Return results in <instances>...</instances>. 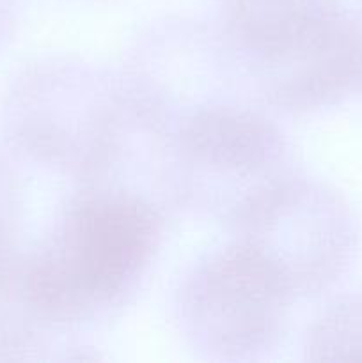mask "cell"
I'll use <instances>...</instances> for the list:
<instances>
[{
  "label": "cell",
  "mask_w": 362,
  "mask_h": 363,
  "mask_svg": "<svg viewBox=\"0 0 362 363\" xmlns=\"http://www.w3.org/2000/svg\"><path fill=\"white\" fill-rule=\"evenodd\" d=\"M241 243L258 252L291 293H316L336 282L357 248V222L341 195L287 177L240 223Z\"/></svg>",
  "instance_id": "5"
},
{
  "label": "cell",
  "mask_w": 362,
  "mask_h": 363,
  "mask_svg": "<svg viewBox=\"0 0 362 363\" xmlns=\"http://www.w3.org/2000/svg\"><path fill=\"white\" fill-rule=\"evenodd\" d=\"M287 177L283 135L252 110L204 106L170 137V194L234 225Z\"/></svg>",
  "instance_id": "2"
},
{
  "label": "cell",
  "mask_w": 362,
  "mask_h": 363,
  "mask_svg": "<svg viewBox=\"0 0 362 363\" xmlns=\"http://www.w3.org/2000/svg\"><path fill=\"white\" fill-rule=\"evenodd\" d=\"M20 220V191L9 167L0 160V255L13 252V240Z\"/></svg>",
  "instance_id": "10"
},
{
  "label": "cell",
  "mask_w": 362,
  "mask_h": 363,
  "mask_svg": "<svg viewBox=\"0 0 362 363\" xmlns=\"http://www.w3.org/2000/svg\"><path fill=\"white\" fill-rule=\"evenodd\" d=\"M293 293L256 250L238 241L194 269L181 291V325L206 357L248 360L283 332Z\"/></svg>",
  "instance_id": "4"
},
{
  "label": "cell",
  "mask_w": 362,
  "mask_h": 363,
  "mask_svg": "<svg viewBox=\"0 0 362 363\" xmlns=\"http://www.w3.org/2000/svg\"><path fill=\"white\" fill-rule=\"evenodd\" d=\"M305 354L314 362H362V294L336 301L316 319Z\"/></svg>",
  "instance_id": "9"
},
{
  "label": "cell",
  "mask_w": 362,
  "mask_h": 363,
  "mask_svg": "<svg viewBox=\"0 0 362 363\" xmlns=\"http://www.w3.org/2000/svg\"><path fill=\"white\" fill-rule=\"evenodd\" d=\"M254 62L270 103L291 112L322 108L362 84V27L330 6Z\"/></svg>",
  "instance_id": "6"
},
{
  "label": "cell",
  "mask_w": 362,
  "mask_h": 363,
  "mask_svg": "<svg viewBox=\"0 0 362 363\" xmlns=\"http://www.w3.org/2000/svg\"><path fill=\"white\" fill-rule=\"evenodd\" d=\"M53 326L43 311L28 273V257L0 255V358H25Z\"/></svg>",
  "instance_id": "8"
},
{
  "label": "cell",
  "mask_w": 362,
  "mask_h": 363,
  "mask_svg": "<svg viewBox=\"0 0 362 363\" xmlns=\"http://www.w3.org/2000/svg\"><path fill=\"white\" fill-rule=\"evenodd\" d=\"M358 21H361V27H362V18H358Z\"/></svg>",
  "instance_id": "11"
},
{
  "label": "cell",
  "mask_w": 362,
  "mask_h": 363,
  "mask_svg": "<svg viewBox=\"0 0 362 363\" xmlns=\"http://www.w3.org/2000/svg\"><path fill=\"white\" fill-rule=\"evenodd\" d=\"M128 108L130 96L99 71L52 60L16 85L7 124L28 155L96 183L109 167Z\"/></svg>",
  "instance_id": "3"
},
{
  "label": "cell",
  "mask_w": 362,
  "mask_h": 363,
  "mask_svg": "<svg viewBox=\"0 0 362 363\" xmlns=\"http://www.w3.org/2000/svg\"><path fill=\"white\" fill-rule=\"evenodd\" d=\"M330 6L327 0H229L227 32L256 59L293 38Z\"/></svg>",
  "instance_id": "7"
},
{
  "label": "cell",
  "mask_w": 362,
  "mask_h": 363,
  "mask_svg": "<svg viewBox=\"0 0 362 363\" xmlns=\"http://www.w3.org/2000/svg\"><path fill=\"white\" fill-rule=\"evenodd\" d=\"M160 241L153 202L91 188L73 202L48 243L28 257L34 293L52 325L89 319L135 287Z\"/></svg>",
  "instance_id": "1"
}]
</instances>
